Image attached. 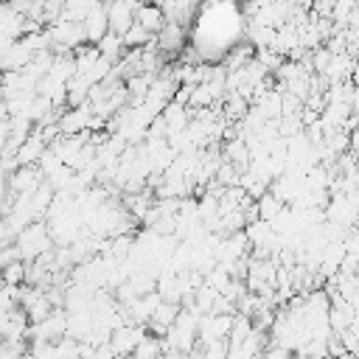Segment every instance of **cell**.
I'll use <instances>...</instances> for the list:
<instances>
[{
	"instance_id": "cell-1",
	"label": "cell",
	"mask_w": 359,
	"mask_h": 359,
	"mask_svg": "<svg viewBox=\"0 0 359 359\" xmlns=\"http://www.w3.org/2000/svg\"><path fill=\"white\" fill-rule=\"evenodd\" d=\"M137 0H109L107 3V20H109V31L123 36L132 22H135V14H137Z\"/></svg>"
},
{
	"instance_id": "cell-2",
	"label": "cell",
	"mask_w": 359,
	"mask_h": 359,
	"mask_svg": "<svg viewBox=\"0 0 359 359\" xmlns=\"http://www.w3.org/2000/svg\"><path fill=\"white\" fill-rule=\"evenodd\" d=\"M143 337H146V334H143V325L121 323V325L112 331V337H109V348L115 351V356H132L135 348H137V342H140Z\"/></svg>"
},
{
	"instance_id": "cell-3",
	"label": "cell",
	"mask_w": 359,
	"mask_h": 359,
	"mask_svg": "<svg viewBox=\"0 0 359 359\" xmlns=\"http://www.w3.org/2000/svg\"><path fill=\"white\" fill-rule=\"evenodd\" d=\"M81 28H84V39H87V42H98V39H101V36L109 31L107 6H104V3H95V6L90 8V14L84 17Z\"/></svg>"
},
{
	"instance_id": "cell-4",
	"label": "cell",
	"mask_w": 359,
	"mask_h": 359,
	"mask_svg": "<svg viewBox=\"0 0 359 359\" xmlns=\"http://www.w3.org/2000/svg\"><path fill=\"white\" fill-rule=\"evenodd\" d=\"M135 20H137L149 34H154V36H157V34L163 31V25L168 22V20H165V11H163L157 3H140Z\"/></svg>"
},
{
	"instance_id": "cell-5",
	"label": "cell",
	"mask_w": 359,
	"mask_h": 359,
	"mask_svg": "<svg viewBox=\"0 0 359 359\" xmlns=\"http://www.w3.org/2000/svg\"><path fill=\"white\" fill-rule=\"evenodd\" d=\"M182 42H185V28L180 22H165L163 31L157 34V50H163V53L182 50Z\"/></svg>"
},
{
	"instance_id": "cell-6",
	"label": "cell",
	"mask_w": 359,
	"mask_h": 359,
	"mask_svg": "<svg viewBox=\"0 0 359 359\" xmlns=\"http://www.w3.org/2000/svg\"><path fill=\"white\" fill-rule=\"evenodd\" d=\"M177 317H180V309H177V303H168V300H163L157 309H154V314H151V320H149V325L157 331V334H165L174 323H177Z\"/></svg>"
},
{
	"instance_id": "cell-7",
	"label": "cell",
	"mask_w": 359,
	"mask_h": 359,
	"mask_svg": "<svg viewBox=\"0 0 359 359\" xmlns=\"http://www.w3.org/2000/svg\"><path fill=\"white\" fill-rule=\"evenodd\" d=\"M151 36H154V34H149V31L135 20V22H132V28H129L121 39H123V48H129V50H140V48L151 45Z\"/></svg>"
},
{
	"instance_id": "cell-8",
	"label": "cell",
	"mask_w": 359,
	"mask_h": 359,
	"mask_svg": "<svg viewBox=\"0 0 359 359\" xmlns=\"http://www.w3.org/2000/svg\"><path fill=\"white\" fill-rule=\"evenodd\" d=\"M95 48H98V53L104 56V59H109V62H118V56H121V50H123V39L118 36V34H112V31H107L98 42H95Z\"/></svg>"
},
{
	"instance_id": "cell-9",
	"label": "cell",
	"mask_w": 359,
	"mask_h": 359,
	"mask_svg": "<svg viewBox=\"0 0 359 359\" xmlns=\"http://www.w3.org/2000/svg\"><path fill=\"white\" fill-rule=\"evenodd\" d=\"M163 348H165V342L160 337H143L132 356L135 359H163Z\"/></svg>"
},
{
	"instance_id": "cell-10",
	"label": "cell",
	"mask_w": 359,
	"mask_h": 359,
	"mask_svg": "<svg viewBox=\"0 0 359 359\" xmlns=\"http://www.w3.org/2000/svg\"><path fill=\"white\" fill-rule=\"evenodd\" d=\"M255 210H258V219H264V222H272L275 216H280V210H283V202L275 196V194H264L258 202H255Z\"/></svg>"
},
{
	"instance_id": "cell-11",
	"label": "cell",
	"mask_w": 359,
	"mask_h": 359,
	"mask_svg": "<svg viewBox=\"0 0 359 359\" xmlns=\"http://www.w3.org/2000/svg\"><path fill=\"white\" fill-rule=\"evenodd\" d=\"M353 8H356V0H337V3H334V8H331V20L337 22V28L348 25Z\"/></svg>"
},
{
	"instance_id": "cell-12",
	"label": "cell",
	"mask_w": 359,
	"mask_h": 359,
	"mask_svg": "<svg viewBox=\"0 0 359 359\" xmlns=\"http://www.w3.org/2000/svg\"><path fill=\"white\" fill-rule=\"evenodd\" d=\"M331 59H334V53L328 50V48H320V50H314V70L317 73H325L328 70V65H331Z\"/></svg>"
},
{
	"instance_id": "cell-13",
	"label": "cell",
	"mask_w": 359,
	"mask_h": 359,
	"mask_svg": "<svg viewBox=\"0 0 359 359\" xmlns=\"http://www.w3.org/2000/svg\"><path fill=\"white\" fill-rule=\"evenodd\" d=\"M264 356H266V359H292V351H289V348H280V345H272Z\"/></svg>"
},
{
	"instance_id": "cell-14",
	"label": "cell",
	"mask_w": 359,
	"mask_h": 359,
	"mask_svg": "<svg viewBox=\"0 0 359 359\" xmlns=\"http://www.w3.org/2000/svg\"><path fill=\"white\" fill-rule=\"evenodd\" d=\"M351 146H353V149H359V126H356V129H353V135H351Z\"/></svg>"
}]
</instances>
